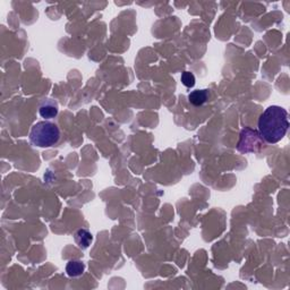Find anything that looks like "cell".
<instances>
[{"mask_svg": "<svg viewBox=\"0 0 290 290\" xmlns=\"http://www.w3.org/2000/svg\"><path fill=\"white\" fill-rule=\"evenodd\" d=\"M59 113V107L57 101L52 99H44L39 106V115L45 120L56 118Z\"/></svg>", "mask_w": 290, "mask_h": 290, "instance_id": "cell-4", "label": "cell"}, {"mask_svg": "<svg viewBox=\"0 0 290 290\" xmlns=\"http://www.w3.org/2000/svg\"><path fill=\"white\" fill-rule=\"evenodd\" d=\"M263 145V139L262 136L260 135V133H258L254 130H251V128H245L240 134V141L238 143V151L247 153V152H254L258 151L256 146L261 147Z\"/></svg>", "mask_w": 290, "mask_h": 290, "instance_id": "cell-3", "label": "cell"}, {"mask_svg": "<svg viewBox=\"0 0 290 290\" xmlns=\"http://www.w3.org/2000/svg\"><path fill=\"white\" fill-rule=\"evenodd\" d=\"M61 132L57 124L43 120L36 123L30 132V141L39 147H50L60 141Z\"/></svg>", "mask_w": 290, "mask_h": 290, "instance_id": "cell-2", "label": "cell"}, {"mask_svg": "<svg viewBox=\"0 0 290 290\" xmlns=\"http://www.w3.org/2000/svg\"><path fill=\"white\" fill-rule=\"evenodd\" d=\"M74 239H75V242L78 246L83 248V250H85V248H88L91 245L93 237H92V234H91L89 230L80 229L76 231L75 235H74Z\"/></svg>", "mask_w": 290, "mask_h": 290, "instance_id": "cell-5", "label": "cell"}, {"mask_svg": "<svg viewBox=\"0 0 290 290\" xmlns=\"http://www.w3.org/2000/svg\"><path fill=\"white\" fill-rule=\"evenodd\" d=\"M209 98V91L208 90H196L190 92L188 95V100L193 106H202L205 103Z\"/></svg>", "mask_w": 290, "mask_h": 290, "instance_id": "cell-7", "label": "cell"}, {"mask_svg": "<svg viewBox=\"0 0 290 290\" xmlns=\"http://www.w3.org/2000/svg\"><path fill=\"white\" fill-rule=\"evenodd\" d=\"M289 128L288 111L279 106H271L259 119V132L265 142L276 144L284 139Z\"/></svg>", "mask_w": 290, "mask_h": 290, "instance_id": "cell-1", "label": "cell"}, {"mask_svg": "<svg viewBox=\"0 0 290 290\" xmlns=\"http://www.w3.org/2000/svg\"><path fill=\"white\" fill-rule=\"evenodd\" d=\"M181 83L186 88H194V85H195V76L190 72H184L181 74Z\"/></svg>", "mask_w": 290, "mask_h": 290, "instance_id": "cell-8", "label": "cell"}, {"mask_svg": "<svg viewBox=\"0 0 290 290\" xmlns=\"http://www.w3.org/2000/svg\"><path fill=\"white\" fill-rule=\"evenodd\" d=\"M85 270V264L82 261H69L66 265V273L70 278L81 277Z\"/></svg>", "mask_w": 290, "mask_h": 290, "instance_id": "cell-6", "label": "cell"}]
</instances>
